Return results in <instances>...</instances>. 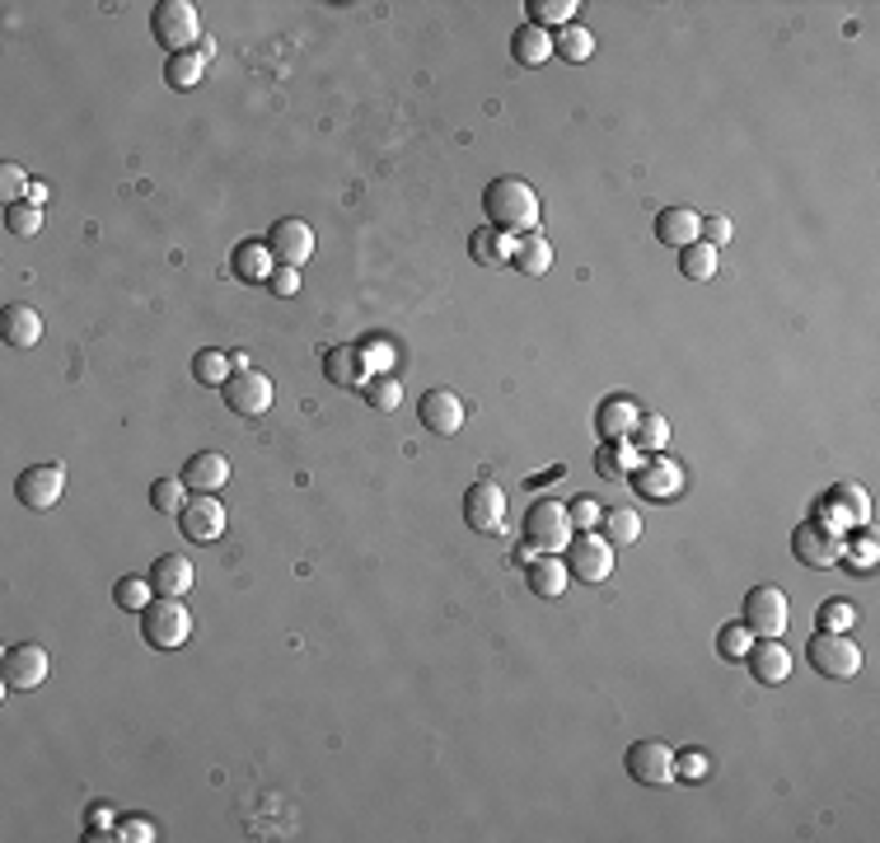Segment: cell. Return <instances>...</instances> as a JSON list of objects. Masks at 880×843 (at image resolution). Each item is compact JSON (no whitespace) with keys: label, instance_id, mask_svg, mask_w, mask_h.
Listing matches in <instances>:
<instances>
[{"label":"cell","instance_id":"cell-1","mask_svg":"<svg viewBox=\"0 0 880 843\" xmlns=\"http://www.w3.org/2000/svg\"><path fill=\"white\" fill-rule=\"evenodd\" d=\"M482 211H487V225L501 230V234H529L539 230V193L525 183V179H492L482 187Z\"/></svg>","mask_w":880,"mask_h":843},{"label":"cell","instance_id":"cell-2","mask_svg":"<svg viewBox=\"0 0 880 843\" xmlns=\"http://www.w3.org/2000/svg\"><path fill=\"white\" fill-rule=\"evenodd\" d=\"M140 637L155 651H179L193 637V614H187L183 596H155L140 609Z\"/></svg>","mask_w":880,"mask_h":843},{"label":"cell","instance_id":"cell-3","mask_svg":"<svg viewBox=\"0 0 880 843\" xmlns=\"http://www.w3.org/2000/svg\"><path fill=\"white\" fill-rule=\"evenodd\" d=\"M521 535H525V549H534V553H562L576 529H572L567 506L553 502V497H539V502L525 511Z\"/></svg>","mask_w":880,"mask_h":843},{"label":"cell","instance_id":"cell-4","mask_svg":"<svg viewBox=\"0 0 880 843\" xmlns=\"http://www.w3.org/2000/svg\"><path fill=\"white\" fill-rule=\"evenodd\" d=\"M150 34H155V42H160L169 57L193 52V42H201L197 5H193V0H160V5L150 10Z\"/></svg>","mask_w":880,"mask_h":843},{"label":"cell","instance_id":"cell-5","mask_svg":"<svg viewBox=\"0 0 880 843\" xmlns=\"http://www.w3.org/2000/svg\"><path fill=\"white\" fill-rule=\"evenodd\" d=\"M806 661H810V670L820 680H829V684H847L861 670V647L853 643V637H843V633H815L810 637V647H806Z\"/></svg>","mask_w":880,"mask_h":843},{"label":"cell","instance_id":"cell-6","mask_svg":"<svg viewBox=\"0 0 880 843\" xmlns=\"http://www.w3.org/2000/svg\"><path fill=\"white\" fill-rule=\"evenodd\" d=\"M562 562H567V572L576 576V582L600 586V582H609V572H614V543H609L600 529H590V535H572L567 549H562Z\"/></svg>","mask_w":880,"mask_h":843},{"label":"cell","instance_id":"cell-7","mask_svg":"<svg viewBox=\"0 0 880 843\" xmlns=\"http://www.w3.org/2000/svg\"><path fill=\"white\" fill-rule=\"evenodd\" d=\"M787 596L778 586H754L741 604V623L754 637H782L787 633Z\"/></svg>","mask_w":880,"mask_h":843},{"label":"cell","instance_id":"cell-8","mask_svg":"<svg viewBox=\"0 0 880 843\" xmlns=\"http://www.w3.org/2000/svg\"><path fill=\"white\" fill-rule=\"evenodd\" d=\"M627 482H633V492L641 497V502H674V497L684 492V468L665 460V450L651 460H641L633 474H627Z\"/></svg>","mask_w":880,"mask_h":843},{"label":"cell","instance_id":"cell-9","mask_svg":"<svg viewBox=\"0 0 880 843\" xmlns=\"http://www.w3.org/2000/svg\"><path fill=\"white\" fill-rule=\"evenodd\" d=\"M14 497L28 506V511H52L61 497H66V468L42 460V464H28L20 482H14Z\"/></svg>","mask_w":880,"mask_h":843},{"label":"cell","instance_id":"cell-10","mask_svg":"<svg viewBox=\"0 0 880 843\" xmlns=\"http://www.w3.org/2000/svg\"><path fill=\"white\" fill-rule=\"evenodd\" d=\"M220 394H225V408L234 417H262L272 408V380H267L262 370H230V380L220 384Z\"/></svg>","mask_w":880,"mask_h":843},{"label":"cell","instance_id":"cell-11","mask_svg":"<svg viewBox=\"0 0 880 843\" xmlns=\"http://www.w3.org/2000/svg\"><path fill=\"white\" fill-rule=\"evenodd\" d=\"M623 763H627V778L641 783V787L674 783V749L665 741H633V745H627V755H623Z\"/></svg>","mask_w":880,"mask_h":843},{"label":"cell","instance_id":"cell-12","mask_svg":"<svg viewBox=\"0 0 880 843\" xmlns=\"http://www.w3.org/2000/svg\"><path fill=\"white\" fill-rule=\"evenodd\" d=\"M501 521H506V492H501L492 478H478L474 488L464 492V525L474 529V535H497Z\"/></svg>","mask_w":880,"mask_h":843},{"label":"cell","instance_id":"cell-13","mask_svg":"<svg viewBox=\"0 0 880 843\" xmlns=\"http://www.w3.org/2000/svg\"><path fill=\"white\" fill-rule=\"evenodd\" d=\"M792 553H796L800 567H834L839 553H843V535L829 529L824 521H806V525H796V535H792Z\"/></svg>","mask_w":880,"mask_h":843},{"label":"cell","instance_id":"cell-14","mask_svg":"<svg viewBox=\"0 0 880 843\" xmlns=\"http://www.w3.org/2000/svg\"><path fill=\"white\" fill-rule=\"evenodd\" d=\"M267 248L281 268H305L314 258V230L301 221V216H281V221L267 230Z\"/></svg>","mask_w":880,"mask_h":843},{"label":"cell","instance_id":"cell-15","mask_svg":"<svg viewBox=\"0 0 880 843\" xmlns=\"http://www.w3.org/2000/svg\"><path fill=\"white\" fill-rule=\"evenodd\" d=\"M179 529L193 543H216L225 535V506H220V497H187V506L179 511Z\"/></svg>","mask_w":880,"mask_h":843},{"label":"cell","instance_id":"cell-16","mask_svg":"<svg viewBox=\"0 0 880 843\" xmlns=\"http://www.w3.org/2000/svg\"><path fill=\"white\" fill-rule=\"evenodd\" d=\"M745 665H749L754 684L778 689V684H787V675H792V651L782 647V637H759V643L745 651Z\"/></svg>","mask_w":880,"mask_h":843},{"label":"cell","instance_id":"cell-17","mask_svg":"<svg viewBox=\"0 0 880 843\" xmlns=\"http://www.w3.org/2000/svg\"><path fill=\"white\" fill-rule=\"evenodd\" d=\"M323 375H328V384H338V389H366V380H370L366 347H360V342H338V347H328Z\"/></svg>","mask_w":880,"mask_h":843},{"label":"cell","instance_id":"cell-18","mask_svg":"<svg viewBox=\"0 0 880 843\" xmlns=\"http://www.w3.org/2000/svg\"><path fill=\"white\" fill-rule=\"evenodd\" d=\"M417 422L431 436H454L464 427V399L454 394V389H427L417 403Z\"/></svg>","mask_w":880,"mask_h":843},{"label":"cell","instance_id":"cell-19","mask_svg":"<svg viewBox=\"0 0 880 843\" xmlns=\"http://www.w3.org/2000/svg\"><path fill=\"white\" fill-rule=\"evenodd\" d=\"M47 670H52V661H47V651L38 643H20L5 651V689H38V684H47Z\"/></svg>","mask_w":880,"mask_h":843},{"label":"cell","instance_id":"cell-20","mask_svg":"<svg viewBox=\"0 0 880 843\" xmlns=\"http://www.w3.org/2000/svg\"><path fill=\"white\" fill-rule=\"evenodd\" d=\"M183 482H187V492H197V497H216L230 482V460L220 455V450H197V455L183 464Z\"/></svg>","mask_w":880,"mask_h":843},{"label":"cell","instance_id":"cell-21","mask_svg":"<svg viewBox=\"0 0 880 843\" xmlns=\"http://www.w3.org/2000/svg\"><path fill=\"white\" fill-rule=\"evenodd\" d=\"M641 408L627 394H609L600 408H595V431H600V441H627L637 427Z\"/></svg>","mask_w":880,"mask_h":843},{"label":"cell","instance_id":"cell-22","mask_svg":"<svg viewBox=\"0 0 880 843\" xmlns=\"http://www.w3.org/2000/svg\"><path fill=\"white\" fill-rule=\"evenodd\" d=\"M511 254H515V234H501L492 225H482V230L468 234V258H474L478 268H487V272L511 268Z\"/></svg>","mask_w":880,"mask_h":843},{"label":"cell","instance_id":"cell-23","mask_svg":"<svg viewBox=\"0 0 880 843\" xmlns=\"http://www.w3.org/2000/svg\"><path fill=\"white\" fill-rule=\"evenodd\" d=\"M525 582H529V590L539 600H558L562 590H567L572 572H567V562H562L558 553H534L529 567H525Z\"/></svg>","mask_w":880,"mask_h":843},{"label":"cell","instance_id":"cell-24","mask_svg":"<svg viewBox=\"0 0 880 843\" xmlns=\"http://www.w3.org/2000/svg\"><path fill=\"white\" fill-rule=\"evenodd\" d=\"M698 225H702V216L694 207H665L656 216V240L665 248H684L698 240Z\"/></svg>","mask_w":880,"mask_h":843},{"label":"cell","instance_id":"cell-25","mask_svg":"<svg viewBox=\"0 0 880 843\" xmlns=\"http://www.w3.org/2000/svg\"><path fill=\"white\" fill-rule=\"evenodd\" d=\"M0 333H5L10 347H38L42 342V315L34 305H5V319H0Z\"/></svg>","mask_w":880,"mask_h":843},{"label":"cell","instance_id":"cell-26","mask_svg":"<svg viewBox=\"0 0 880 843\" xmlns=\"http://www.w3.org/2000/svg\"><path fill=\"white\" fill-rule=\"evenodd\" d=\"M511 268L525 272V277L553 272V244H548V234H539V230L521 234V240H515V254H511Z\"/></svg>","mask_w":880,"mask_h":843},{"label":"cell","instance_id":"cell-27","mask_svg":"<svg viewBox=\"0 0 880 843\" xmlns=\"http://www.w3.org/2000/svg\"><path fill=\"white\" fill-rule=\"evenodd\" d=\"M511 57L521 61V66H543V61L553 57V34L539 24H521L511 34Z\"/></svg>","mask_w":880,"mask_h":843},{"label":"cell","instance_id":"cell-28","mask_svg":"<svg viewBox=\"0 0 880 843\" xmlns=\"http://www.w3.org/2000/svg\"><path fill=\"white\" fill-rule=\"evenodd\" d=\"M150 586H155V596H183V590L193 586V562L179 558V553L155 558V567H150Z\"/></svg>","mask_w":880,"mask_h":843},{"label":"cell","instance_id":"cell-29","mask_svg":"<svg viewBox=\"0 0 880 843\" xmlns=\"http://www.w3.org/2000/svg\"><path fill=\"white\" fill-rule=\"evenodd\" d=\"M637 464L641 460H637L633 441H604L600 450H595V474L609 478V482H627V474H633Z\"/></svg>","mask_w":880,"mask_h":843},{"label":"cell","instance_id":"cell-30","mask_svg":"<svg viewBox=\"0 0 880 843\" xmlns=\"http://www.w3.org/2000/svg\"><path fill=\"white\" fill-rule=\"evenodd\" d=\"M272 248L267 244H254V240H244L240 248H234V277L240 281H272Z\"/></svg>","mask_w":880,"mask_h":843},{"label":"cell","instance_id":"cell-31","mask_svg":"<svg viewBox=\"0 0 880 843\" xmlns=\"http://www.w3.org/2000/svg\"><path fill=\"white\" fill-rule=\"evenodd\" d=\"M627 441H633L637 455H660V450L670 445V422H665V417H656V413H641Z\"/></svg>","mask_w":880,"mask_h":843},{"label":"cell","instance_id":"cell-32","mask_svg":"<svg viewBox=\"0 0 880 843\" xmlns=\"http://www.w3.org/2000/svg\"><path fill=\"white\" fill-rule=\"evenodd\" d=\"M525 10H529V24H539V28H567V24H576V0H525Z\"/></svg>","mask_w":880,"mask_h":843},{"label":"cell","instance_id":"cell-33","mask_svg":"<svg viewBox=\"0 0 880 843\" xmlns=\"http://www.w3.org/2000/svg\"><path fill=\"white\" fill-rule=\"evenodd\" d=\"M600 535H604L609 543H637V535H641V515H637V511H627V506H609V511L600 515Z\"/></svg>","mask_w":880,"mask_h":843},{"label":"cell","instance_id":"cell-34","mask_svg":"<svg viewBox=\"0 0 880 843\" xmlns=\"http://www.w3.org/2000/svg\"><path fill=\"white\" fill-rule=\"evenodd\" d=\"M201 75H207V61H201L197 52H179V57H169V61H164V81H169V89H197V85H201Z\"/></svg>","mask_w":880,"mask_h":843},{"label":"cell","instance_id":"cell-35","mask_svg":"<svg viewBox=\"0 0 880 843\" xmlns=\"http://www.w3.org/2000/svg\"><path fill=\"white\" fill-rule=\"evenodd\" d=\"M590 52H595V34H590V28L567 24V28H558V34H553V57H562V61H590Z\"/></svg>","mask_w":880,"mask_h":843},{"label":"cell","instance_id":"cell-36","mask_svg":"<svg viewBox=\"0 0 880 843\" xmlns=\"http://www.w3.org/2000/svg\"><path fill=\"white\" fill-rule=\"evenodd\" d=\"M680 272H684L688 281H707V277H717V248H712V244H702V240L684 244V248H680Z\"/></svg>","mask_w":880,"mask_h":843},{"label":"cell","instance_id":"cell-37","mask_svg":"<svg viewBox=\"0 0 880 843\" xmlns=\"http://www.w3.org/2000/svg\"><path fill=\"white\" fill-rule=\"evenodd\" d=\"M360 394H366V403H370L375 413H394L399 403H403V384L394 380V375H384V370H380V375H370Z\"/></svg>","mask_w":880,"mask_h":843},{"label":"cell","instance_id":"cell-38","mask_svg":"<svg viewBox=\"0 0 880 843\" xmlns=\"http://www.w3.org/2000/svg\"><path fill=\"white\" fill-rule=\"evenodd\" d=\"M150 506L160 511V515H174V521H179V511L187 506V482L183 478H155L150 482Z\"/></svg>","mask_w":880,"mask_h":843},{"label":"cell","instance_id":"cell-39","mask_svg":"<svg viewBox=\"0 0 880 843\" xmlns=\"http://www.w3.org/2000/svg\"><path fill=\"white\" fill-rule=\"evenodd\" d=\"M113 600H118V609H127V614H140V609L155 600L150 576H122V582L113 586Z\"/></svg>","mask_w":880,"mask_h":843},{"label":"cell","instance_id":"cell-40","mask_svg":"<svg viewBox=\"0 0 880 843\" xmlns=\"http://www.w3.org/2000/svg\"><path fill=\"white\" fill-rule=\"evenodd\" d=\"M230 370H234V366H230L216 347H201V352L193 356V375H197V384H211V389H216V384H225V380H230Z\"/></svg>","mask_w":880,"mask_h":843},{"label":"cell","instance_id":"cell-41","mask_svg":"<svg viewBox=\"0 0 880 843\" xmlns=\"http://www.w3.org/2000/svg\"><path fill=\"white\" fill-rule=\"evenodd\" d=\"M754 647V633L745 628L741 619L735 623H726V628L717 633V651H721V661H745V651Z\"/></svg>","mask_w":880,"mask_h":843},{"label":"cell","instance_id":"cell-42","mask_svg":"<svg viewBox=\"0 0 880 843\" xmlns=\"http://www.w3.org/2000/svg\"><path fill=\"white\" fill-rule=\"evenodd\" d=\"M5 230H10V234H20V240H34V234L42 230V207L14 201V207H5Z\"/></svg>","mask_w":880,"mask_h":843},{"label":"cell","instance_id":"cell-43","mask_svg":"<svg viewBox=\"0 0 880 843\" xmlns=\"http://www.w3.org/2000/svg\"><path fill=\"white\" fill-rule=\"evenodd\" d=\"M28 183H34V179H28L20 164H10V160L0 164V197H5V207H14V201H24Z\"/></svg>","mask_w":880,"mask_h":843},{"label":"cell","instance_id":"cell-44","mask_svg":"<svg viewBox=\"0 0 880 843\" xmlns=\"http://www.w3.org/2000/svg\"><path fill=\"white\" fill-rule=\"evenodd\" d=\"M712 769V759H707V749H684V755H674V778H684V783H698Z\"/></svg>","mask_w":880,"mask_h":843},{"label":"cell","instance_id":"cell-45","mask_svg":"<svg viewBox=\"0 0 880 843\" xmlns=\"http://www.w3.org/2000/svg\"><path fill=\"white\" fill-rule=\"evenodd\" d=\"M853 619H857V609L847 604V600H824V609H820V628H824V633L853 628Z\"/></svg>","mask_w":880,"mask_h":843},{"label":"cell","instance_id":"cell-46","mask_svg":"<svg viewBox=\"0 0 880 843\" xmlns=\"http://www.w3.org/2000/svg\"><path fill=\"white\" fill-rule=\"evenodd\" d=\"M567 515H572V529H576V535H590V529L600 525V515H604V511L595 506L590 497H576V502L567 506Z\"/></svg>","mask_w":880,"mask_h":843},{"label":"cell","instance_id":"cell-47","mask_svg":"<svg viewBox=\"0 0 880 843\" xmlns=\"http://www.w3.org/2000/svg\"><path fill=\"white\" fill-rule=\"evenodd\" d=\"M698 240H702V244H712V248H721V244L731 240V221H726V216H702Z\"/></svg>","mask_w":880,"mask_h":843},{"label":"cell","instance_id":"cell-48","mask_svg":"<svg viewBox=\"0 0 880 843\" xmlns=\"http://www.w3.org/2000/svg\"><path fill=\"white\" fill-rule=\"evenodd\" d=\"M847 567H871L876 562V539H861V543H847V549L839 553Z\"/></svg>","mask_w":880,"mask_h":843},{"label":"cell","instance_id":"cell-49","mask_svg":"<svg viewBox=\"0 0 880 843\" xmlns=\"http://www.w3.org/2000/svg\"><path fill=\"white\" fill-rule=\"evenodd\" d=\"M267 286H272V295H281V301H286V295L301 291V268H277Z\"/></svg>","mask_w":880,"mask_h":843},{"label":"cell","instance_id":"cell-50","mask_svg":"<svg viewBox=\"0 0 880 843\" xmlns=\"http://www.w3.org/2000/svg\"><path fill=\"white\" fill-rule=\"evenodd\" d=\"M366 362H370V370H384L389 362H394V352H389V342H370V347H366Z\"/></svg>","mask_w":880,"mask_h":843},{"label":"cell","instance_id":"cell-51","mask_svg":"<svg viewBox=\"0 0 880 843\" xmlns=\"http://www.w3.org/2000/svg\"><path fill=\"white\" fill-rule=\"evenodd\" d=\"M122 839H155V830H150V820H132V824H122Z\"/></svg>","mask_w":880,"mask_h":843},{"label":"cell","instance_id":"cell-52","mask_svg":"<svg viewBox=\"0 0 880 843\" xmlns=\"http://www.w3.org/2000/svg\"><path fill=\"white\" fill-rule=\"evenodd\" d=\"M24 201H28V207H42V201H47V183H28V193H24Z\"/></svg>","mask_w":880,"mask_h":843},{"label":"cell","instance_id":"cell-53","mask_svg":"<svg viewBox=\"0 0 880 843\" xmlns=\"http://www.w3.org/2000/svg\"><path fill=\"white\" fill-rule=\"evenodd\" d=\"M197 57L211 61V57H216V38H201V42H197Z\"/></svg>","mask_w":880,"mask_h":843}]
</instances>
